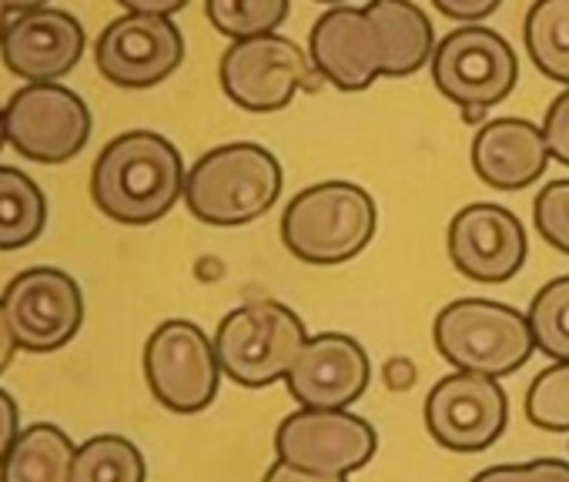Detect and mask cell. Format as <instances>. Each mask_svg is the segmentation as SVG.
Wrapping results in <instances>:
<instances>
[{"mask_svg":"<svg viewBox=\"0 0 569 482\" xmlns=\"http://www.w3.org/2000/svg\"><path fill=\"white\" fill-rule=\"evenodd\" d=\"M322 81L339 91H366L379 78H409L436 54V31L412 0H369L366 8L326 11L309 38Z\"/></svg>","mask_w":569,"mask_h":482,"instance_id":"1","label":"cell"},{"mask_svg":"<svg viewBox=\"0 0 569 482\" xmlns=\"http://www.w3.org/2000/svg\"><path fill=\"white\" fill-rule=\"evenodd\" d=\"M184 161L154 131L118 134L91 171V198L101 214L121 224H151L184 194Z\"/></svg>","mask_w":569,"mask_h":482,"instance_id":"2","label":"cell"},{"mask_svg":"<svg viewBox=\"0 0 569 482\" xmlns=\"http://www.w3.org/2000/svg\"><path fill=\"white\" fill-rule=\"evenodd\" d=\"M376 198L352 181H322L299 191L281 214V241L306 265L352 262L376 238Z\"/></svg>","mask_w":569,"mask_h":482,"instance_id":"3","label":"cell"},{"mask_svg":"<svg viewBox=\"0 0 569 482\" xmlns=\"http://www.w3.org/2000/svg\"><path fill=\"white\" fill-rule=\"evenodd\" d=\"M281 194L278 158L251 141L221 144L201 154L184 178L188 211L218 228H234L261 218Z\"/></svg>","mask_w":569,"mask_h":482,"instance_id":"4","label":"cell"},{"mask_svg":"<svg viewBox=\"0 0 569 482\" xmlns=\"http://www.w3.org/2000/svg\"><path fill=\"white\" fill-rule=\"evenodd\" d=\"M436 349L459 372L479 375H512L522 369L536 349L529 319L502 302L459 299L446 305L432 325Z\"/></svg>","mask_w":569,"mask_h":482,"instance_id":"5","label":"cell"},{"mask_svg":"<svg viewBox=\"0 0 569 482\" xmlns=\"http://www.w3.org/2000/svg\"><path fill=\"white\" fill-rule=\"evenodd\" d=\"M306 342V322L281 302H248L228 312L214 332L221 372L244 389H261L289 375Z\"/></svg>","mask_w":569,"mask_h":482,"instance_id":"6","label":"cell"},{"mask_svg":"<svg viewBox=\"0 0 569 482\" xmlns=\"http://www.w3.org/2000/svg\"><path fill=\"white\" fill-rule=\"evenodd\" d=\"M218 78L224 94L254 114L289 108L292 98L302 88H316L312 81L322 78L312 64V54H306L292 38L281 34H261L234 41L218 64Z\"/></svg>","mask_w":569,"mask_h":482,"instance_id":"7","label":"cell"},{"mask_svg":"<svg viewBox=\"0 0 569 482\" xmlns=\"http://www.w3.org/2000/svg\"><path fill=\"white\" fill-rule=\"evenodd\" d=\"M221 375L214 342L194 322L171 319L151 332L144 345V379L164 409L181 415L208 409Z\"/></svg>","mask_w":569,"mask_h":482,"instance_id":"8","label":"cell"},{"mask_svg":"<svg viewBox=\"0 0 569 482\" xmlns=\"http://www.w3.org/2000/svg\"><path fill=\"white\" fill-rule=\"evenodd\" d=\"M436 88L462 108H492L506 101L519 81V61L502 34L482 24L456 28L432 54Z\"/></svg>","mask_w":569,"mask_h":482,"instance_id":"9","label":"cell"},{"mask_svg":"<svg viewBox=\"0 0 569 482\" xmlns=\"http://www.w3.org/2000/svg\"><path fill=\"white\" fill-rule=\"evenodd\" d=\"M4 124L14 151L41 164L71 161L91 138L88 104L54 81L21 88L4 108Z\"/></svg>","mask_w":569,"mask_h":482,"instance_id":"10","label":"cell"},{"mask_svg":"<svg viewBox=\"0 0 569 482\" xmlns=\"http://www.w3.org/2000/svg\"><path fill=\"white\" fill-rule=\"evenodd\" d=\"M379 449L376 429L346 409H299L274 432L278 459L312 472L349 475Z\"/></svg>","mask_w":569,"mask_h":482,"instance_id":"11","label":"cell"},{"mask_svg":"<svg viewBox=\"0 0 569 482\" xmlns=\"http://www.w3.org/2000/svg\"><path fill=\"white\" fill-rule=\"evenodd\" d=\"M509 422V402L492 375L459 372L446 375L426 395V429L449 452L489 449Z\"/></svg>","mask_w":569,"mask_h":482,"instance_id":"12","label":"cell"},{"mask_svg":"<svg viewBox=\"0 0 569 482\" xmlns=\"http://www.w3.org/2000/svg\"><path fill=\"white\" fill-rule=\"evenodd\" d=\"M0 302H4L18 349L24 352H58L78 335L84 322L81 289L61 269L21 272L4 289Z\"/></svg>","mask_w":569,"mask_h":482,"instance_id":"13","label":"cell"},{"mask_svg":"<svg viewBox=\"0 0 569 482\" xmlns=\"http://www.w3.org/2000/svg\"><path fill=\"white\" fill-rule=\"evenodd\" d=\"M98 71L118 88H154L184 61L181 31L158 14H124L104 28L94 51Z\"/></svg>","mask_w":569,"mask_h":482,"instance_id":"14","label":"cell"},{"mask_svg":"<svg viewBox=\"0 0 569 482\" xmlns=\"http://www.w3.org/2000/svg\"><path fill=\"white\" fill-rule=\"evenodd\" d=\"M446 245L452 265L482 285L509 282L526 262V231L502 204H466L449 221Z\"/></svg>","mask_w":569,"mask_h":482,"instance_id":"15","label":"cell"},{"mask_svg":"<svg viewBox=\"0 0 569 482\" xmlns=\"http://www.w3.org/2000/svg\"><path fill=\"white\" fill-rule=\"evenodd\" d=\"M372 362L366 349L342 332H326L306 342L284 375L289 392L306 409H349L369 385Z\"/></svg>","mask_w":569,"mask_h":482,"instance_id":"16","label":"cell"},{"mask_svg":"<svg viewBox=\"0 0 569 482\" xmlns=\"http://www.w3.org/2000/svg\"><path fill=\"white\" fill-rule=\"evenodd\" d=\"M0 54L11 74L31 84L58 81L74 71L84 54V28L68 11L41 8L8 21Z\"/></svg>","mask_w":569,"mask_h":482,"instance_id":"17","label":"cell"},{"mask_svg":"<svg viewBox=\"0 0 569 482\" xmlns=\"http://www.w3.org/2000/svg\"><path fill=\"white\" fill-rule=\"evenodd\" d=\"M549 144L542 128L526 118L486 121L472 141V168L479 181L496 191H522L536 184L549 164Z\"/></svg>","mask_w":569,"mask_h":482,"instance_id":"18","label":"cell"},{"mask_svg":"<svg viewBox=\"0 0 569 482\" xmlns=\"http://www.w3.org/2000/svg\"><path fill=\"white\" fill-rule=\"evenodd\" d=\"M78 445L51 422L21 429L14 449L0 465V482H74Z\"/></svg>","mask_w":569,"mask_h":482,"instance_id":"19","label":"cell"},{"mask_svg":"<svg viewBox=\"0 0 569 482\" xmlns=\"http://www.w3.org/2000/svg\"><path fill=\"white\" fill-rule=\"evenodd\" d=\"M48 224L44 191L18 168L0 164V252L24 249Z\"/></svg>","mask_w":569,"mask_h":482,"instance_id":"20","label":"cell"},{"mask_svg":"<svg viewBox=\"0 0 569 482\" xmlns=\"http://www.w3.org/2000/svg\"><path fill=\"white\" fill-rule=\"evenodd\" d=\"M522 34L539 74L569 88V0H536Z\"/></svg>","mask_w":569,"mask_h":482,"instance_id":"21","label":"cell"},{"mask_svg":"<svg viewBox=\"0 0 569 482\" xmlns=\"http://www.w3.org/2000/svg\"><path fill=\"white\" fill-rule=\"evenodd\" d=\"M74 482H144V459L124 435H94L74 455Z\"/></svg>","mask_w":569,"mask_h":482,"instance_id":"22","label":"cell"},{"mask_svg":"<svg viewBox=\"0 0 569 482\" xmlns=\"http://www.w3.org/2000/svg\"><path fill=\"white\" fill-rule=\"evenodd\" d=\"M289 8L292 0H204L211 28L231 41L274 34L289 18Z\"/></svg>","mask_w":569,"mask_h":482,"instance_id":"23","label":"cell"},{"mask_svg":"<svg viewBox=\"0 0 569 482\" xmlns=\"http://www.w3.org/2000/svg\"><path fill=\"white\" fill-rule=\"evenodd\" d=\"M526 319H529L536 349L556 362H569V275L542 285Z\"/></svg>","mask_w":569,"mask_h":482,"instance_id":"24","label":"cell"},{"mask_svg":"<svg viewBox=\"0 0 569 482\" xmlns=\"http://www.w3.org/2000/svg\"><path fill=\"white\" fill-rule=\"evenodd\" d=\"M526 415L546 432H569V362H556L532 379Z\"/></svg>","mask_w":569,"mask_h":482,"instance_id":"25","label":"cell"},{"mask_svg":"<svg viewBox=\"0 0 569 482\" xmlns=\"http://www.w3.org/2000/svg\"><path fill=\"white\" fill-rule=\"evenodd\" d=\"M532 221H536V231L542 234V241L556 252H566L569 255V178L566 181H549L536 204H532Z\"/></svg>","mask_w":569,"mask_h":482,"instance_id":"26","label":"cell"},{"mask_svg":"<svg viewBox=\"0 0 569 482\" xmlns=\"http://www.w3.org/2000/svg\"><path fill=\"white\" fill-rule=\"evenodd\" d=\"M472 482H569V462L562 459H536L526 465H492Z\"/></svg>","mask_w":569,"mask_h":482,"instance_id":"27","label":"cell"},{"mask_svg":"<svg viewBox=\"0 0 569 482\" xmlns=\"http://www.w3.org/2000/svg\"><path fill=\"white\" fill-rule=\"evenodd\" d=\"M542 134H546L549 154L569 168V88L549 104L546 121H542Z\"/></svg>","mask_w":569,"mask_h":482,"instance_id":"28","label":"cell"},{"mask_svg":"<svg viewBox=\"0 0 569 482\" xmlns=\"http://www.w3.org/2000/svg\"><path fill=\"white\" fill-rule=\"evenodd\" d=\"M436 11L446 14L449 21H462V24H479L482 18H489L502 0H432Z\"/></svg>","mask_w":569,"mask_h":482,"instance_id":"29","label":"cell"},{"mask_svg":"<svg viewBox=\"0 0 569 482\" xmlns=\"http://www.w3.org/2000/svg\"><path fill=\"white\" fill-rule=\"evenodd\" d=\"M18 435H21V409L4 389H0V465H4L8 452L14 449Z\"/></svg>","mask_w":569,"mask_h":482,"instance_id":"30","label":"cell"},{"mask_svg":"<svg viewBox=\"0 0 569 482\" xmlns=\"http://www.w3.org/2000/svg\"><path fill=\"white\" fill-rule=\"evenodd\" d=\"M261 482H349L346 475H332V472H312V469H299L292 462L278 459Z\"/></svg>","mask_w":569,"mask_h":482,"instance_id":"31","label":"cell"},{"mask_svg":"<svg viewBox=\"0 0 569 482\" xmlns=\"http://www.w3.org/2000/svg\"><path fill=\"white\" fill-rule=\"evenodd\" d=\"M118 4L131 14H158V18H171L181 8H188V0H118Z\"/></svg>","mask_w":569,"mask_h":482,"instance_id":"32","label":"cell"},{"mask_svg":"<svg viewBox=\"0 0 569 482\" xmlns=\"http://www.w3.org/2000/svg\"><path fill=\"white\" fill-rule=\"evenodd\" d=\"M14 352H18V339H14V332H11V322H8L4 302H0V372H4V369L11 365Z\"/></svg>","mask_w":569,"mask_h":482,"instance_id":"33","label":"cell"},{"mask_svg":"<svg viewBox=\"0 0 569 482\" xmlns=\"http://www.w3.org/2000/svg\"><path fill=\"white\" fill-rule=\"evenodd\" d=\"M8 8L18 11V14H28V11H41L48 8V0H8Z\"/></svg>","mask_w":569,"mask_h":482,"instance_id":"34","label":"cell"},{"mask_svg":"<svg viewBox=\"0 0 569 482\" xmlns=\"http://www.w3.org/2000/svg\"><path fill=\"white\" fill-rule=\"evenodd\" d=\"M462 118H466V124H476L486 118V108H462Z\"/></svg>","mask_w":569,"mask_h":482,"instance_id":"35","label":"cell"},{"mask_svg":"<svg viewBox=\"0 0 569 482\" xmlns=\"http://www.w3.org/2000/svg\"><path fill=\"white\" fill-rule=\"evenodd\" d=\"M8 14H11L8 0H0V41H4V31H8Z\"/></svg>","mask_w":569,"mask_h":482,"instance_id":"36","label":"cell"},{"mask_svg":"<svg viewBox=\"0 0 569 482\" xmlns=\"http://www.w3.org/2000/svg\"><path fill=\"white\" fill-rule=\"evenodd\" d=\"M8 141V124H4V111H0V148Z\"/></svg>","mask_w":569,"mask_h":482,"instance_id":"37","label":"cell"},{"mask_svg":"<svg viewBox=\"0 0 569 482\" xmlns=\"http://www.w3.org/2000/svg\"><path fill=\"white\" fill-rule=\"evenodd\" d=\"M316 4H332V8H339V4H342V0H316Z\"/></svg>","mask_w":569,"mask_h":482,"instance_id":"38","label":"cell"}]
</instances>
